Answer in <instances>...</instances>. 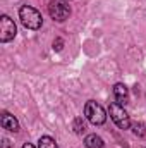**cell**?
<instances>
[{
  "mask_svg": "<svg viewBox=\"0 0 146 148\" xmlns=\"http://www.w3.org/2000/svg\"><path fill=\"white\" fill-rule=\"evenodd\" d=\"M132 133H134L136 136H146V127H145V124H141V122H136V124H132Z\"/></svg>",
  "mask_w": 146,
  "mask_h": 148,
  "instance_id": "11",
  "label": "cell"
},
{
  "mask_svg": "<svg viewBox=\"0 0 146 148\" xmlns=\"http://www.w3.org/2000/svg\"><path fill=\"white\" fill-rule=\"evenodd\" d=\"M0 121H2V127H3V129L12 131V133H17V131H19V122H17V119H16L14 115H10L9 112H3Z\"/></svg>",
  "mask_w": 146,
  "mask_h": 148,
  "instance_id": "7",
  "label": "cell"
},
{
  "mask_svg": "<svg viewBox=\"0 0 146 148\" xmlns=\"http://www.w3.org/2000/svg\"><path fill=\"white\" fill-rule=\"evenodd\" d=\"M62 47H64V41H62V38H57V40L53 41V50L60 52V50H62Z\"/></svg>",
  "mask_w": 146,
  "mask_h": 148,
  "instance_id": "12",
  "label": "cell"
},
{
  "mask_svg": "<svg viewBox=\"0 0 146 148\" xmlns=\"http://www.w3.org/2000/svg\"><path fill=\"white\" fill-rule=\"evenodd\" d=\"M19 19L24 24V28H28V29H40L43 24L41 14L31 5H23L19 9Z\"/></svg>",
  "mask_w": 146,
  "mask_h": 148,
  "instance_id": "1",
  "label": "cell"
},
{
  "mask_svg": "<svg viewBox=\"0 0 146 148\" xmlns=\"http://www.w3.org/2000/svg\"><path fill=\"white\" fill-rule=\"evenodd\" d=\"M74 131H76L77 134H83V133L86 131V124H84L83 117H76V119H74Z\"/></svg>",
  "mask_w": 146,
  "mask_h": 148,
  "instance_id": "10",
  "label": "cell"
},
{
  "mask_svg": "<svg viewBox=\"0 0 146 148\" xmlns=\"http://www.w3.org/2000/svg\"><path fill=\"white\" fill-rule=\"evenodd\" d=\"M23 148H35L31 143H26V145H23Z\"/></svg>",
  "mask_w": 146,
  "mask_h": 148,
  "instance_id": "13",
  "label": "cell"
},
{
  "mask_svg": "<svg viewBox=\"0 0 146 148\" xmlns=\"http://www.w3.org/2000/svg\"><path fill=\"white\" fill-rule=\"evenodd\" d=\"M108 112H110L112 121L117 124V127H120V129H129V127H131L129 114L124 110V107H122V105H119L117 102H115V103H110Z\"/></svg>",
  "mask_w": 146,
  "mask_h": 148,
  "instance_id": "3",
  "label": "cell"
},
{
  "mask_svg": "<svg viewBox=\"0 0 146 148\" xmlns=\"http://www.w3.org/2000/svg\"><path fill=\"white\" fill-rule=\"evenodd\" d=\"M67 2H69V0H67Z\"/></svg>",
  "mask_w": 146,
  "mask_h": 148,
  "instance_id": "14",
  "label": "cell"
},
{
  "mask_svg": "<svg viewBox=\"0 0 146 148\" xmlns=\"http://www.w3.org/2000/svg\"><path fill=\"white\" fill-rule=\"evenodd\" d=\"M84 115H86V119H88L91 124H95V126H100V124H103V122L107 121V114L103 110V107H102L100 103L93 102V100H89V102L86 103V107H84Z\"/></svg>",
  "mask_w": 146,
  "mask_h": 148,
  "instance_id": "2",
  "label": "cell"
},
{
  "mask_svg": "<svg viewBox=\"0 0 146 148\" xmlns=\"http://www.w3.org/2000/svg\"><path fill=\"white\" fill-rule=\"evenodd\" d=\"M38 147L40 148H59L52 136H41L40 141H38Z\"/></svg>",
  "mask_w": 146,
  "mask_h": 148,
  "instance_id": "9",
  "label": "cell"
},
{
  "mask_svg": "<svg viewBox=\"0 0 146 148\" xmlns=\"http://www.w3.org/2000/svg\"><path fill=\"white\" fill-rule=\"evenodd\" d=\"M84 145H86V148H105L103 140L96 134H88L84 140Z\"/></svg>",
  "mask_w": 146,
  "mask_h": 148,
  "instance_id": "8",
  "label": "cell"
},
{
  "mask_svg": "<svg viewBox=\"0 0 146 148\" xmlns=\"http://www.w3.org/2000/svg\"><path fill=\"white\" fill-rule=\"evenodd\" d=\"M48 14H50V17H52L53 21L64 23V21L71 16V9H69V5H65V3L60 2V0H52L50 5H48Z\"/></svg>",
  "mask_w": 146,
  "mask_h": 148,
  "instance_id": "4",
  "label": "cell"
},
{
  "mask_svg": "<svg viewBox=\"0 0 146 148\" xmlns=\"http://www.w3.org/2000/svg\"><path fill=\"white\" fill-rule=\"evenodd\" d=\"M113 97L117 100L119 105H126L129 102V91H127V86L124 83H117L113 86Z\"/></svg>",
  "mask_w": 146,
  "mask_h": 148,
  "instance_id": "6",
  "label": "cell"
},
{
  "mask_svg": "<svg viewBox=\"0 0 146 148\" xmlns=\"http://www.w3.org/2000/svg\"><path fill=\"white\" fill-rule=\"evenodd\" d=\"M16 33H17V28H16L14 21L9 16H2L0 17V41L7 43V41L14 40Z\"/></svg>",
  "mask_w": 146,
  "mask_h": 148,
  "instance_id": "5",
  "label": "cell"
}]
</instances>
